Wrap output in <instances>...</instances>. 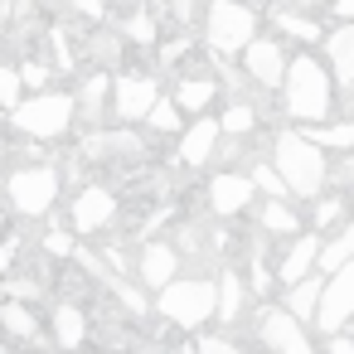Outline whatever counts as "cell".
Returning <instances> with one entry per match:
<instances>
[{"label":"cell","mask_w":354,"mask_h":354,"mask_svg":"<svg viewBox=\"0 0 354 354\" xmlns=\"http://www.w3.org/2000/svg\"><path fill=\"white\" fill-rule=\"evenodd\" d=\"M335 73L325 68V59L315 54H291L286 64V78H281V112L296 122V127H315V122H330L335 117Z\"/></svg>","instance_id":"1"},{"label":"cell","mask_w":354,"mask_h":354,"mask_svg":"<svg viewBox=\"0 0 354 354\" xmlns=\"http://www.w3.org/2000/svg\"><path fill=\"white\" fill-rule=\"evenodd\" d=\"M156 54H160V68H180V64H189L194 59V39H189V30H180V35H170V39H160L156 44Z\"/></svg>","instance_id":"32"},{"label":"cell","mask_w":354,"mask_h":354,"mask_svg":"<svg viewBox=\"0 0 354 354\" xmlns=\"http://www.w3.org/2000/svg\"><path fill=\"white\" fill-rule=\"evenodd\" d=\"M252 204H257L252 175H243V170H214V175H209V214H214V218L233 223V218H243Z\"/></svg>","instance_id":"13"},{"label":"cell","mask_w":354,"mask_h":354,"mask_svg":"<svg viewBox=\"0 0 354 354\" xmlns=\"http://www.w3.org/2000/svg\"><path fill=\"white\" fill-rule=\"evenodd\" d=\"M15 68H20V78H25V88H35V93H44V88L54 83V68H49L44 59H35V54H30L25 64H15Z\"/></svg>","instance_id":"38"},{"label":"cell","mask_w":354,"mask_h":354,"mask_svg":"<svg viewBox=\"0 0 354 354\" xmlns=\"http://www.w3.org/2000/svg\"><path fill=\"white\" fill-rule=\"evenodd\" d=\"M320 151H354V122H315V127H301Z\"/></svg>","instance_id":"28"},{"label":"cell","mask_w":354,"mask_h":354,"mask_svg":"<svg viewBox=\"0 0 354 354\" xmlns=\"http://www.w3.org/2000/svg\"><path fill=\"white\" fill-rule=\"evenodd\" d=\"M243 281H248V291H252L257 301H267V296L281 286V281H277V267H267L257 252H252V262H248V277H243Z\"/></svg>","instance_id":"34"},{"label":"cell","mask_w":354,"mask_h":354,"mask_svg":"<svg viewBox=\"0 0 354 354\" xmlns=\"http://www.w3.org/2000/svg\"><path fill=\"white\" fill-rule=\"evenodd\" d=\"M156 310L175 330L199 335L218 315V277H175L165 291H156Z\"/></svg>","instance_id":"5"},{"label":"cell","mask_w":354,"mask_h":354,"mask_svg":"<svg viewBox=\"0 0 354 354\" xmlns=\"http://www.w3.org/2000/svg\"><path fill=\"white\" fill-rule=\"evenodd\" d=\"M194 349H199V354H248V349H243L228 330H199Z\"/></svg>","instance_id":"36"},{"label":"cell","mask_w":354,"mask_h":354,"mask_svg":"<svg viewBox=\"0 0 354 354\" xmlns=\"http://www.w3.org/2000/svg\"><path fill=\"white\" fill-rule=\"evenodd\" d=\"M218 146H223V127H218L214 112L189 117L185 131L175 136V151H180V165H185V170H204V165H214Z\"/></svg>","instance_id":"14"},{"label":"cell","mask_w":354,"mask_h":354,"mask_svg":"<svg viewBox=\"0 0 354 354\" xmlns=\"http://www.w3.org/2000/svg\"><path fill=\"white\" fill-rule=\"evenodd\" d=\"M199 20H204V49L218 64L238 59L257 39V25H262L252 0H204V15Z\"/></svg>","instance_id":"3"},{"label":"cell","mask_w":354,"mask_h":354,"mask_svg":"<svg viewBox=\"0 0 354 354\" xmlns=\"http://www.w3.org/2000/svg\"><path fill=\"white\" fill-rule=\"evenodd\" d=\"M156 102H160V78L156 73H141V68L112 73V117L122 127H141Z\"/></svg>","instance_id":"8"},{"label":"cell","mask_w":354,"mask_h":354,"mask_svg":"<svg viewBox=\"0 0 354 354\" xmlns=\"http://www.w3.org/2000/svg\"><path fill=\"white\" fill-rule=\"evenodd\" d=\"M349 93H354V88H349Z\"/></svg>","instance_id":"46"},{"label":"cell","mask_w":354,"mask_h":354,"mask_svg":"<svg viewBox=\"0 0 354 354\" xmlns=\"http://www.w3.org/2000/svg\"><path fill=\"white\" fill-rule=\"evenodd\" d=\"M330 20H354V0H330Z\"/></svg>","instance_id":"42"},{"label":"cell","mask_w":354,"mask_h":354,"mask_svg":"<svg viewBox=\"0 0 354 354\" xmlns=\"http://www.w3.org/2000/svg\"><path fill=\"white\" fill-rule=\"evenodd\" d=\"M267 20H272L277 39H291L301 49H320V39H325V20L310 15V10H301V6H272Z\"/></svg>","instance_id":"17"},{"label":"cell","mask_w":354,"mask_h":354,"mask_svg":"<svg viewBox=\"0 0 354 354\" xmlns=\"http://www.w3.org/2000/svg\"><path fill=\"white\" fill-rule=\"evenodd\" d=\"M238 64H243V73H248V83H252L257 93H281L291 49H286V39H277V35H257V39L238 54Z\"/></svg>","instance_id":"9"},{"label":"cell","mask_w":354,"mask_h":354,"mask_svg":"<svg viewBox=\"0 0 354 354\" xmlns=\"http://www.w3.org/2000/svg\"><path fill=\"white\" fill-rule=\"evenodd\" d=\"M15 257H20V238H15V233H6V238H0V277L15 267Z\"/></svg>","instance_id":"40"},{"label":"cell","mask_w":354,"mask_h":354,"mask_svg":"<svg viewBox=\"0 0 354 354\" xmlns=\"http://www.w3.org/2000/svg\"><path fill=\"white\" fill-rule=\"evenodd\" d=\"M117 214H122V199H117V189H107V185H83L73 199H68V228L78 233V238H93V233H107L112 223H117Z\"/></svg>","instance_id":"10"},{"label":"cell","mask_w":354,"mask_h":354,"mask_svg":"<svg viewBox=\"0 0 354 354\" xmlns=\"http://www.w3.org/2000/svg\"><path fill=\"white\" fill-rule=\"evenodd\" d=\"M54 262H73V252H78V233L68 228V223H54L49 233H44V243H39Z\"/></svg>","instance_id":"33"},{"label":"cell","mask_w":354,"mask_h":354,"mask_svg":"<svg viewBox=\"0 0 354 354\" xmlns=\"http://www.w3.org/2000/svg\"><path fill=\"white\" fill-rule=\"evenodd\" d=\"M68 6V15H78L83 25H107V15H112V0H64Z\"/></svg>","instance_id":"37"},{"label":"cell","mask_w":354,"mask_h":354,"mask_svg":"<svg viewBox=\"0 0 354 354\" xmlns=\"http://www.w3.org/2000/svg\"><path fill=\"white\" fill-rule=\"evenodd\" d=\"M44 330H49V339H54V349L59 354H73V349H83L88 339H93V320H88V306L83 301H54V310H49V320H44Z\"/></svg>","instance_id":"15"},{"label":"cell","mask_w":354,"mask_h":354,"mask_svg":"<svg viewBox=\"0 0 354 354\" xmlns=\"http://www.w3.org/2000/svg\"><path fill=\"white\" fill-rule=\"evenodd\" d=\"M301 10H320V6H330V0H296Z\"/></svg>","instance_id":"43"},{"label":"cell","mask_w":354,"mask_h":354,"mask_svg":"<svg viewBox=\"0 0 354 354\" xmlns=\"http://www.w3.org/2000/svg\"><path fill=\"white\" fill-rule=\"evenodd\" d=\"M10 127H15V136H25V141L54 146V141H64V136L78 127V102H73V93H59V88L30 93V97L10 112Z\"/></svg>","instance_id":"4"},{"label":"cell","mask_w":354,"mask_h":354,"mask_svg":"<svg viewBox=\"0 0 354 354\" xmlns=\"http://www.w3.org/2000/svg\"><path fill=\"white\" fill-rule=\"evenodd\" d=\"M248 296H252V291H248L243 272H233V267H228V272H218V315H214V320H218V325H238V320H243Z\"/></svg>","instance_id":"25"},{"label":"cell","mask_w":354,"mask_h":354,"mask_svg":"<svg viewBox=\"0 0 354 354\" xmlns=\"http://www.w3.org/2000/svg\"><path fill=\"white\" fill-rule=\"evenodd\" d=\"M146 6H151L160 20H170L175 30H189V25L204 15V0H146Z\"/></svg>","instance_id":"30"},{"label":"cell","mask_w":354,"mask_h":354,"mask_svg":"<svg viewBox=\"0 0 354 354\" xmlns=\"http://www.w3.org/2000/svg\"><path fill=\"white\" fill-rule=\"evenodd\" d=\"M248 175H252V185H257L262 199H291V189H286V180H281V170L272 160H252Z\"/></svg>","instance_id":"31"},{"label":"cell","mask_w":354,"mask_h":354,"mask_svg":"<svg viewBox=\"0 0 354 354\" xmlns=\"http://www.w3.org/2000/svg\"><path fill=\"white\" fill-rule=\"evenodd\" d=\"M146 131H156V136H180V131H185V112L175 107V97H170V93H160V102L151 107Z\"/></svg>","instance_id":"29"},{"label":"cell","mask_w":354,"mask_h":354,"mask_svg":"<svg viewBox=\"0 0 354 354\" xmlns=\"http://www.w3.org/2000/svg\"><path fill=\"white\" fill-rule=\"evenodd\" d=\"M73 102H78V127H83V131H102V117H107V107H112V73H107V68H93V73L78 83Z\"/></svg>","instance_id":"18"},{"label":"cell","mask_w":354,"mask_h":354,"mask_svg":"<svg viewBox=\"0 0 354 354\" xmlns=\"http://www.w3.org/2000/svg\"><path fill=\"white\" fill-rule=\"evenodd\" d=\"M59 189L64 180H59V165L49 160H20L6 175V204L15 218H49L59 204Z\"/></svg>","instance_id":"6"},{"label":"cell","mask_w":354,"mask_h":354,"mask_svg":"<svg viewBox=\"0 0 354 354\" xmlns=\"http://www.w3.org/2000/svg\"><path fill=\"white\" fill-rule=\"evenodd\" d=\"M344 218H349V194H344V189H325V194L310 199V228H315L320 238L335 233Z\"/></svg>","instance_id":"26"},{"label":"cell","mask_w":354,"mask_h":354,"mask_svg":"<svg viewBox=\"0 0 354 354\" xmlns=\"http://www.w3.org/2000/svg\"><path fill=\"white\" fill-rule=\"evenodd\" d=\"M185 267V252L170 243V238H146L136 243V257H131V277L146 286V291H165Z\"/></svg>","instance_id":"11"},{"label":"cell","mask_w":354,"mask_h":354,"mask_svg":"<svg viewBox=\"0 0 354 354\" xmlns=\"http://www.w3.org/2000/svg\"><path fill=\"white\" fill-rule=\"evenodd\" d=\"M320 233L310 228V233H296V238H286V248L277 252V281L281 286H291V281H301V277H310V272H320Z\"/></svg>","instance_id":"16"},{"label":"cell","mask_w":354,"mask_h":354,"mask_svg":"<svg viewBox=\"0 0 354 354\" xmlns=\"http://www.w3.org/2000/svg\"><path fill=\"white\" fill-rule=\"evenodd\" d=\"M44 296V281H35V277H6V301H39Z\"/></svg>","instance_id":"39"},{"label":"cell","mask_w":354,"mask_h":354,"mask_svg":"<svg viewBox=\"0 0 354 354\" xmlns=\"http://www.w3.org/2000/svg\"><path fill=\"white\" fill-rule=\"evenodd\" d=\"M73 354H88V349H73Z\"/></svg>","instance_id":"45"},{"label":"cell","mask_w":354,"mask_h":354,"mask_svg":"<svg viewBox=\"0 0 354 354\" xmlns=\"http://www.w3.org/2000/svg\"><path fill=\"white\" fill-rule=\"evenodd\" d=\"M252 209H257V228L267 238H296L301 233V214L291 209V199H262Z\"/></svg>","instance_id":"24"},{"label":"cell","mask_w":354,"mask_h":354,"mask_svg":"<svg viewBox=\"0 0 354 354\" xmlns=\"http://www.w3.org/2000/svg\"><path fill=\"white\" fill-rule=\"evenodd\" d=\"M218 93H223V88H218V73H204V68H199V73H180L175 88H170L175 107H180L185 117H204V112L218 102Z\"/></svg>","instance_id":"20"},{"label":"cell","mask_w":354,"mask_h":354,"mask_svg":"<svg viewBox=\"0 0 354 354\" xmlns=\"http://www.w3.org/2000/svg\"><path fill=\"white\" fill-rule=\"evenodd\" d=\"M0 330H6V339H15V344H35V339L49 335L44 315L30 301H0Z\"/></svg>","instance_id":"21"},{"label":"cell","mask_w":354,"mask_h":354,"mask_svg":"<svg viewBox=\"0 0 354 354\" xmlns=\"http://www.w3.org/2000/svg\"><path fill=\"white\" fill-rule=\"evenodd\" d=\"M252 335L267 354H315L310 344V325L296 320L286 306H257L252 315Z\"/></svg>","instance_id":"7"},{"label":"cell","mask_w":354,"mask_h":354,"mask_svg":"<svg viewBox=\"0 0 354 354\" xmlns=\"http://www.w3.org/2000/svg\"><path fill=\"white\" fill-rule=\"evenodd\" d=\"M320 291H325V272H310V277H301V281H291V286H281V306L296 315V320H315V310H320Z\"/></svg>","instance_id":"23"},{"label":"cell","mask_w":354,"mask_h":354,"mask_svg":"<svg viewBox=\"0 0 354 354\" xmlns=\"http://www.w3.org/2000/svg\"><path fill=\"white\" fill-rule=\"evenodd\" d=\"M20 102H25V78H20V68H15V64H0V107L15 112Z\"/></svg>","instance_id":"35"},{"label":"cell","mask_w":354,"mask_h":354,"mask_svg":"<svg viewBox=\"0 0 354 354\" xmlns=\"http://www.w3.org/2000/svg\"><path fill=\"white\" fill-rule=\"evenodd\" d=\"M349 320H354V262H344V267H335L330 277H325V291H320V310H315V330L320 335H339V330H349Z\"/></svg>","instance_id":"12"},{"label":"cell","mask_w":354,"mask_h":354,"mask_svg":"<svg viewBox=\"0 0 354 354\" xmlns=\"http://www.w3.org/2000/svg\"><path fill=\"white\" fill-rule=\"evenodd\" d=\"M325 354H354V335H325Z\"/></svg>","instance_id":"41"},{"label":"cell","mask_w":354,"mask_h":354,"mask_svg":"<svg viewBox=\"0 0 354 354\" xmlns=\"http://www.w3.org/2000/svg\"><path fill=\"white\" fill-rule=\"evenodd\" d=\"M117 30H122V39H127L131 49H156V44H160V15L146 6V0H141V6H131V10L117 20Z\"/></svg>","instance_id":"22"},{"label":"cell","mask_w":354,"mask_h":354,"mask_svg":"<svg viewBox=\"0 0 354 354\" xmlns=\"http://www.w3.org/2000/svg\"><path fill=\"white\" fill-rule=\"evenodd\" d=\"M218 127H223V136L248 141L257 131V97H228V107L218 112Z\"/></svg>","instance_id":"27"},{"label":"cell","mask_w":354,"mask_h":354,"mask_svg":"<svg viewBox=\"0 0 354 354\" xmlns=\"http://www.w3.org/2000/svg\"><path fill=\"white\" fill-rule=\"evenodd\" d=\"M320 59L339 88H354V20H335L320 39Z\"/></svg>","instance_id":"19"},{"label":"cell","mask_w":354,"mask_h":354,"mask_svg":"<svg viewBox=\"0 0 354 354\" xmlns=\"http://www.w3.org/2000/svg\"><path fill=\"white\" fill-rule=\"evenodd\" d=\"M272 165L281 170L291 199H315L330 189V151H320L301 127H286L272 136Z\"/></svg>","instance_id":"2"},{"label":"cell","mask_w":354,"mask_h":354,"mask_svg":"<svg viewBox=\"0 0 354 354\" xmlns=\"http://www.w3.org/2000/svg\"><path fill=\"white\" fill-rule=\"evenodd\" d=\"M349 335H354V320H349Z\"/></svg>","instance_id":"44"}]
</instances>
